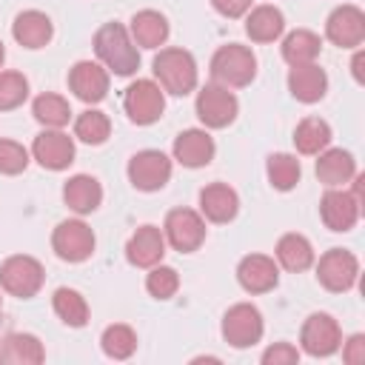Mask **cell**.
<instances>
[{
	"mask_svg": "<svg viewBox=\"0 0 365 365\" xmlns=\"http://www.w3.org/2000/svg\"><path fill=\"white\" fill-rule=\"evenodd\" d=\"M94 51L97 57L120 77H128L137 71L140 66V54L128 37V31L120 23H106L97 34H94Z\"/></svg>",
	"mask_w": 365,
	"mask_h": 365,
	"instance_id": "cell-1",
	"label": "cell"
},
{
	"mask_svg": "<svg viewBox=\"0 0 365 365\" xmlns=\"http://www.w3.org/2000/svg\"><path fill=\"white\" fill-rule=\"evenodd\" d=\"M154 77L168 94H188L197 86V63L185 48H163L154 57Z\"/></svg>",
	"mask_w": 365,
	"mask_h": 365,
	"instance_id": "cell-2",
	"label": "cell"
},
{
	"mask_svg": "<svg viewBox=\"0 0 365 365\" xmlns=\"http://www.w3.org/2000/svg\"><path fill=\"white\" fill-rule=\"evenodd\" d=\"M211 74L220 86H248L257 74V57L251 54V48L240 46V43H228L222 48H217V54L211 57Z\"/></svg>",
	"mask_w": 365,
	"mask_h": 365,
	"instance_id": "cell-3",
	"label": "cell"
},
{
	"mask_svg": "<svg viewBox=\"0 0 365 365\" xmlns=\"http://www.w3.org/2000/svg\"><path fill=\"white\" fill-rule=\"evenodd\" d=\"M0 285L3 291H9L11 297L29 299L40 291L43 285V265L34 257L26 254H14L0 265Z\"/></svg>",
	"mask_w": 365,
	"mask_h": 365,
	"instance_id": "cell-4",
	"label": "cell"
},
{
	"mask_svg": "<svg viewBox=\"0 0 365 365\" xmlns=\"http://www.w3.org/2000/svg\"><path fill=\"white\" fill-rule=\"evenodd\" d=\"M123 108H125L131 123L148 125V123L160 120V114L165 108V97H163V91H160V86L154 80H137V83H131L125 88Z\"/></svg>",
	"mask_w": 365,
	"mask_h": 365,
	"instance_id": "cell-5",
	"label": "cell"
},
{
	"mask_svg": "<svg viewBox=\"0 0 365 365\" xmlns=\"http://www.w3.org/2000/svg\"><path fill=\"white\" fill-rule=\"evenodd\" d=\"M168 177H171V160L163 151L145 148L128 160V180L140 191H157L168 182Z\"/></svg>",
	"mask_w": 365,
	"mask_h": 365,
	"instance_id": "cell-6",
	"label": "cell"
},
{
	"mask_svg": "<svg viewBox=\"0 0 365 365\" xmlns=\"http://www.w3.org/2000/svg\"><path fill=\"white\" fill-rule=\"evenodd\" d=\"M51 245H54V251H57L60 259H66V262H83L94 251V231L83 220H66V222H60L54 228Z\"/></svg>",
	"mask_w": 365,
	"mask_h": 365,
	"instance_id": "cell-7",
	"label": "cell"
},
{
	"mask_svg": "<svg viewBox=\"0 0 365 365\" xmlns=\"http://www.w3.org/2000/svg\"><path fill=\"white\" fill-rule=\"evenodd\" d=\"M222 336L234 348H248V345L259 342V336H262V314L248 302H240V305L228 308V314L222 317Z\"/></svg>",
	"mask_w": 365,
	"mask_h": 365,
	"instance_id": "cell-8",
	"label": "cell"
},
{
	"mask_svg": "<svg viewBox=\"0 0 365 365\" xmlns=\"http://www.w3.org/2000/svg\"><path fill=\"white\" fill-rule=\"evenodd\" d=\"M356 274H359V262L351 251L345 248H331L319 257V265H317V277L319 282L328 288V291H348L354 288L356 282Z\"/></svg>",
	"mask_w": 365,
	"mask_h": 365,
	"instance_id": "cell-9",
	"label": "cell"
},
{
	"mask_svg": "<svg viewBox=\"0 0 365 365\" xmlns=\"http://www.w3.org/2000/svg\"><path fill=\"white\" fill-rule=\"evenodd\" d=\"M165 237H168V242H171L177 251L191 254V251H197V248L202 245V240H205V222H202V217H200L197 211H191V208H174V211H168V217H165Z\"/></svg>",
	"mask_w": 365,
	"mask_h": 365,
	"instance_id": "cell-10",
	"label": "cell"
},
{
	"mask_svg": "<svg viewBox=\"0 0 365 365\" xmlns=\"http://www.w3.org/2000/svg\"><path fill=\"white\" fill-rule=\"evenodd\" d=\"M197 117L208 128H225L237 117V97L225 86H205L197 94Z\"/></svg>",
	"mask_w": 365,
	"mask_h": 365,
	"instance_id": "cell-11",
	"label": "cell"
},
{
	"mask_svg": "<svg viewBox=\"0 0 365 365\" xmlns=\"http://www.w3.org/2000/svg\"><path fill=\"white\" fill-rule=\"evenodd\" d=\"M299 342H302L305 354H311V356H331L342 342L336 319L328 314H311L302 325Z\"/></svg>",
	"mask_w": 365,
	"mask_h": 365,
	"instance_id": "cell-12",
	"label": "cell"
},
{
	"mask_svg": "<svg viewBox=\"0 0 365 365\" xmlns=\"http://www.w3.org/2000/svg\"><path fill=\"white\" fill-rule=\"evenodd\" d=\"M325 34L339 48H356L365 40V14L356 6H339L325 23Z\"/></svg>",
	"mask_w": 365,
	"mask_h": 365,
	"instance_id": "cell-13",
	"label": "cell"
},
{
	"mask_svg": "<svg viewBox=\"0 0 365 365\" xmlns=\"http://www.w3.org/2000/svg\"><path fill=\"white\" fill-rule=\"evenodd\" d=\"M31 154L34 160L48 168V171H63L71 165L74 160V143L68 134H63L60 128H48L43 134L34 137V145H31Z\"/></svg>",
	"mask_w": 365,
	"mask_h": 365,
	"instance_id": "cell-14",
	"label": "cell"
},
{
	"mask_svg": "<svg viewBox=\"0 0 365 365\" xmlns=\"http://www.w3.org/2000/svg\"><path fill=\"white\" fill-rule=\"evenodd\" d=\"M359 205H362V200L354 191L331 188L319 202V214L331 231H351L354 222L359 220Z\"/></svg>",
	"mask_w": 365,
	"mask_h": 365,
	"instance_id": "cell-15",
	"label": "cell"
},
{
	"mask_svg": "<svg viewBox=\"0 0 365 365\" xmlns=\"http://www.w3.org/2000/svg\"><path fill=\"white\" fill-rule=\"evenodd\" d=\"M237 279H240V285L248 294H265V291L277 288L279 274H277V265H274L271 257H265V254H248L237 265Z\"/></svg>",
	"mask_w": 365,
	"mask_h": 365,
	"instance_id": "cell-16",
	"label": "cell"
},
{
	"mask_svg": "<svg viewBox=\"0 0 365 365\" xmlns=\"http://www.w3.org/2000/svg\"><path fill=\"white\" fill-rule=\"evenodd\" d=\"M68 86L83 103H100L108 91V74L103 66H97L91 60H80L68 71Z\"/></svg>",
	"mask_w": 365,
	"mask_h": 365,
	"instance_id": "cell-17",
	"label": "cell"
},
{
	"mask_svg": "<svg viewBox=\"0 0 365 365\" xmlns=\"http://www.w3.org/2000/svg\"><path fill=\"white\" fill-rule=\"evenodd\" d=\"M163 254H165V237L160 234L157 225H140V228L131 234L128 245H125V257H128V262L137 265V268H151V265H157V262L163 259Z\"/></svg>",
	"mask_w": 365,
	"mask_h": 365,
	"instance_id": "cell-18",
	"label": "cell"
},
{
	"mask_svg": "<svg viewBox=\"0 0 365 365\" xmlns=\"http://www.w3.org/2000/svg\"><path fill=\"white\" fill-rule=\"evenodd\" d=\"M211 157H214V140L202 128H188L174 140V160L182 163L185 168L208 165Z\"/></svg>",
	"mask_w": 365,
	"mask_h": 365,
	"instance_id": "cell-19",
	"label": "cell"
},
{
	"mask_svg": "<svg viewBox=\"0 0 365 365\" xmlns=\"http://www.w3.org/2000/svg\"><path fill=\"white\" fill-rule=\"evenodd\" d=\"M288 88L299 103H317L325 97L328 88V77L317 63H305V66H291L288 71Z\"/></svg>",
	"mask_w": 365,
	"mask_h": 365,
	"instance_id": "cell-20",
	"label": "cell"
},
{
	"mask_svg": "<svg viewBox=\"0 0 365 365\" xmlns=\"http://www.w3.org/2000/svg\"><path fill=\"white\" fill-rule=\"evenodd\" d=\"M200 208L211 222H231L240 211V200L225 182H211L200 191Z\"/></svg>",
	"mask_w": 365,
	"mask_h": 365,
	"instance_id": "cell-21",
	"label": "cell"
},
{
	"mask_svg": "<svg viewBox=\"0 0 365 365\" xmlns=\"http://www.w3.org/2000/svg\"><path fill=\"white\" fill-rule=\"evenodd\" d=\"M51 20L43 14V11H20L11 23V34L14 40L23 46V48H43L48 40H51Z\"/></svg>",
	"mask_w": 365,
	"mask_h": 365,
	"instance_id": "cell-22",
	"label": "cell"
},
{
	"mask_svg": "<svg viewBox=\"0 0 365 365\" xmlns=\"http://www.w3.org/2000/svg\"><path fill=\"white\" fill-rule=\"evenodd\" d=\"M63 200H66V205H68L71 211H77V214H91V211L100 205V200H103V188H100V182H97L94 177H88V174H74V177L63 185Z\"/></svg>",
	"mask_w": 365,
	"mask_h": 365,
	"instance_id": "cell-23",
	"label": "cell"
},
{
	"mask_svg": "<svg viewBox=\"0 0 365 365\" xmlns=\"http://www.w3.org/2000/svg\"><path fill=\"white\" fill-rule=\"evenodd\" d=\"M354 174H356V163H354V157H351L348 151H342V148H328V151H322L319 160H317V177H319V182H325V185H331V188L348 182Z\"/></svg>",
	"mask_w": 365,
	"mask_h": 365,
	"instance_id": "cell-24",
	"label": "cell"
},
{
	"mask_svg": "<svg viewBox=\"0 0 365 365\" xmlns=\"http://www.w3.org/2000/svg\"><path fill=\"white\" fill-rule=\"evenodd\" d=\"M131 37H134V43L143 46V48H157V46H163L165 37H168V23H165V17H163L160 11H154V9L137 11V14L131 17Z\"/></svg>",
	"mask_w": 365,
	"mask_h": 365,
	"instance_id": "cell-25",
	"label": "cell"
},
{
	"mask_svg": "<svg viewBox=\"0 0 365 365\" xmlns=\"http://www.w3.org/2000/svg\"><path fill=\"white\" fill-rule=\"evenodd\" d=\"M282 29H285L282 11L274 9V6H257V9L248 14V20H245V31H248V37L257 40V43H271V40H277V37L282 34Z\"/></svg>",
	"mask_w": 365,
	"mask_h": 365,
	"instance_id": "cell-26",
	"label": "cell"
},
{
	"mask_svg": "<svg viewBox=\"0 0 365 365\" xmlns=\"http://www.w3.org/2000/svg\"><path fill=\"white\" fill-rule=\"evenodd\" d=\"M43 356H46L43 345L31 334H9L0 348V359L14 362V365H37V362H43Z\"/></svg>",
	"mask_w": 365,
	"mask_h": 365,
	"instance_id": "cell-27",
	"label": "cell"
},
{
	"mask_svg": "<svg viewBox=\"0 0 365 365\" xmlns=\"http://www.w3.org/2000/svg\"><path fill=\"white\" fill-rule=\"evenodd\" d=\"M277 259L288 271H305L314 262V248L302 234H285L277 242Z\"/></svg>",
	"mask_w": 365,
	"mask_h": 365,
	"instance_id": "cell-28",
	"label": "cell"
},
{
	"mask_svg": "<svg viewBox=\"0 0 365 365\" xmlns=\"http://www.w3.org/2000/svg\"><path fill=\"white\" fill-rule=\"evenodd\" d=\"M319 54V37L308 29H297L285 37L282 43V57L288 66H305V63H314Z\"/></svg>",
	"mask_w": 365,
	"mask_h": 365,
	"instance_id": "cell-29",
	"label": "cell"
},
{
	"mask_svg": "<svg viewBox=\"0 0 365 365\" xmlns=\"http://www.w3.org/2000/svg\"><path fill=\"white\" fill-rule=\"evenodd\" d=\"M331 143V125L319 117H305L294 131V145L299 154H319Z\"/></svg>",
	"mask_w": 365,
	"mask_h": 365,
	"instance_id": "cell-30",
	"label": "cell"
},
{
	"mask_svg": "<svg viewBox=\"0 0 365 365\" xmlns=\"http://www.w3.org/2000/svg\"><path fill=\"white\" fill-rule=\"evenodd\" d=\"M54 314L71 328H83L88 322V305L74 288H57L54 291Z\"/></svg>",
	"mask_w": 365,
	"mask_h": 365,
	"instance_id": "cell-31",
	"label": "cell"
},
{
	"mask_svg": "<svg viewBox=\"0 0 365 365\" xmlns=\"http://www.w3.org/2000/svg\"><path fill=\"white\" fill-rule=\"evenodd\" d=\"M31 111L46 128H63L68 123V117H71V108L60 94H40L34 100Z\"/></svg>",
	"mask_w": 365,
	"mask_h": 365,
	"instance_id": "cell-32",
	"label": "cell"
},
{
	"mask_svg": "<svg viewBox=\"0 0 365 365\" xmlns=\"http://www.w3.org/2000/svg\"><path fill=\"white\" fill-rule=\"evenodd\" d=\"M100 345L106 351V356L111 359H128L137 348V336L128 325H108L100 336Z\"/></svg>",
	"mask_w": 365,
	"mask_h": 365,
	"instance_id": "cell-33",
	"label": "cell"
},
{
	"mask_svg": "<svg viewBox=\"0 0 365 365\" xmlns=\"http://www.w3.org/2000/svg\"><path fill=\"white\" fill-rule=\"evenodd\" d=\"M265 168H268L271 185L279 188V191H288L299 182V160L291 157V154H271Z\"/></svg>",
	"mask_w": 365,
	"mask_h": 365,
	"instance_id": "cell-34",
	"label": "cell"
},
{
	"mask_svg": "<svg viewBox=\"0 0 365 365\" xmlns=\"http://www.w3.org/2000/svg\"><path fill=\"white\" fill-rule=\"evenodd\" d=\"M108 131H111L108 117H106L103 111H94V108L83 111V114L77 117V123H74V134H77L83 143H88V145H100V143H106Z\"/></svg>",
	"mask_w": 365,
	"mask_h": 365,
	"instance_id": "cell-35",
	"label": "cell"
},
{
	"mask_svg": "<svg viewBox=\"0 0 365 365\" xmlns=\"http://www.w3.org/2000/svg\"><path fill=\"white\" fill-rule=\"evenodd\" d=\"M29 97V80L20 71H0V111L17 108Z\"/></svg>",
	"mask_w": 365,
	"mask_h": 365,
	"instance_id": "cell-36",
	"label": "cell"
},
{
	"mask_svg": "<svg viewBox=\"0 0 365 365\" xmlns=\"http://www.w3.org/2000/svg\"><path fill=\"white\" fill-rule=\"evenodd\" d=\"M145 288H148L151 297H157V299H168V297L177 294V288H180V277H177V271L168 268V265H151V274L145 277Z\"/></svg>",
	"mask_w": 365,
	"mask_h": 365,
	"instance_id": "cell-37",
	"label": "cell"
},
{
	"mask_svg": "<svg viewBox=\"0 0 365 365\" xmlns=\"http://www.w3.org/2000/svg\"><path fill=\"white\" fill-rule=\"evenodd\" d=\"M29 165V151L14 140H0V174H20Z\"/></svg>",
	"mask_w": 365,
	"mask_h": 365,
	"instance_id": "cell-38",
	"label": "cell"
},
{
	"mask_svg": "<svg viewBox=\"0 0 365 365\" xmlns=\"http://www.w3.org/2000/svg\"><path fill=\"white\" fill-rule=\"evenodd\" d=\"M297 359H299V351L294 345H288V342H277V345H271L262 354V362L265 365H294Z\"/></svg>",
	"mask_w": 365,
	"mask_h": 365,
	"instance_id": "cell-39",
	"label": "cell"
},
{
	"mask_svg": "<svg viewBox=\"0 0 365 365\" xmlns=\"http://www.w3.org/2000/svg\"><path fill=\"white\" fill-rule=\"evenodd\" d=\"M342 359H345L348 365H359V362H365V336H362V334H354V336L345 342Z\"/></svg>",
	"mask_w": 365,
	"mask_h": 365,
	"instance_id": "cell-40",
	"label": "cell"
},
{
	"mask_svg": "<svg viewBox=\"0 0 365 365\" xmlns=\"http://www.w3.org/2000/svg\"><path fill=\"white\" fill-rule=\"evenodd\" d=\"M222 17H240L251 9V0H211Z\"/></svg>",
	"mask_w": 365,
	"mask_h": 365,
	"instance_id": "cell-41",
	"label": "cell"
},
{
	"mask_svg": "<svg viewBox=\"0 0 365 365\" xmlns=\"http://www.w3.org/2000/svg\"><path fill=\"white\" fill-rule=\"evenodd\" d=\"M362 51H356V57H354V63H351V68H354V77H356V83H362Z\"/></svg>",
	"mask_w": 365,
	"mask_h": 365,
	"instance_id": "cell-42",
	"label": "cell"
},
{
	"mask_svg": "<svg viewBox=\"0 0 365 365\" xmlns=\"http://www.w3.org/2000/svg\"><path fill=\"white\" fill-rule=\"evenodd\" d=\"M3 60H6V48H3V43H0V66H3Z\"/></svg>",
	"mask_w": 365,
	"mask_h": 365,
	"instance_id": "cell-43",
	"label": "cell"
},
{
	"mask_svg": "<svg viewBox=\"0 0 365 365\" xmlns=\"http://www.w3.org/2000/svg\"><path fill=\"white\" fill-rule=\"evenodd\" d=\"M0 311H3V299H0Z\"/></svg>",
	"mask_w": 365,
	"mask_h": 365,
	"instance_id": "cell-44",
	"label": "cell"
}]
</instances>
